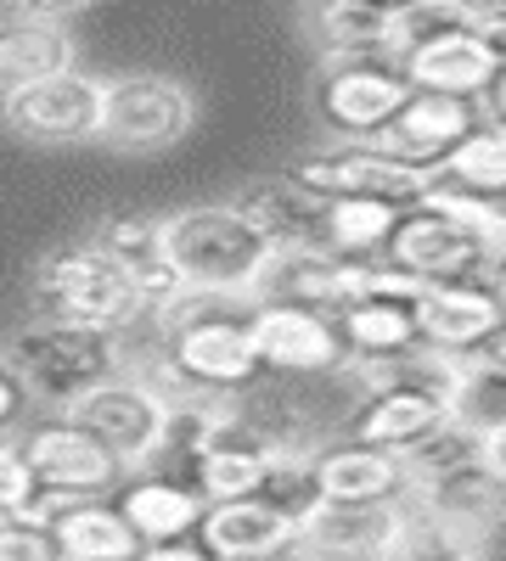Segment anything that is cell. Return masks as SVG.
I'll use <instances>...</instances> for the list:
<instances>
[{"mask_svg": "<svg viewBox=\"0 0 506 561\" xmlns=\"http://www.w3.org/2000/svg\"><path fill=\"white\" fill-rule=\"evenodd\" d=\"M158 259L187 293L248 298L254 275L270 259V242L237 203H192L158 214Z\"/></svg>", "mask_w": 506, "mask_h": 561, "instance_id": "6da1fadb", "label": "cell"}, {"mask_svg": "<svg viewBox=\"0 0 506 561\" xmlns=\"http://www.w3.org/2000/svg\"><path fill=\"white\" fill-rule=\"evenodd\" d=\"M7 365L18 370V382L29 399H45L68 410L85 388H97L124 370V343L119 332L102 325H79V320H34L7 343Z\"/></svg>", "mask_w": 506, "mask_h": 561, "instance_id": "7a4b0ae2", "label": "cell"}, {"mask_svg": "<svg viewBox=\"0 0 506 561\" xmlns=\"http://www.w3.org/2000/svg\"><path fill=\"white\" fill-rule=\"evenodd\" d=\"M34 304L45 320H79V325H102V332H130L135 320H147L135 275L97 242H74L57 248L52 259H40Z\"/></svg>", "mask_w": 506, "mask_h": 561, "instance_id": "3957f363", "label": "cell"}, {"mask_svg": "<svg viewBox=\"0 0 506 561\" xmlns=\"http://www.w3.org/2000/svg\"><path fill=\"white\" fill-rule=\"evenodd\" d=\"M198 90L175 73H113L102 79V118H97V147L108 152H169L198 129Z\"/></svg>", "mask_w": 506, "mask_h": 561, "instance_id": "277c9868", "label": "cell"}, {"mask_svg": "<svg viewBox=\"0 0 506 561\" xmlns=\"http://www.w3.org/2000/svg\"><path fill=\"white\" fill-rule=\"evenodd\" d=\"M411 96V84L400 73V57L383 51H327L310 90V113L333 140H372L400 102Z\"/></svg>", "mask_w": 506, "mask_h": 561, "instance_id": "5b68a950", "label": "cell"}, {"mask_svg": "<svg viewBox=\"0 0 506 561\" xmlns=\"http://www.w3.org/2000/svg\"><path fill=\"white\" fill-rule=\"evenodd\" d=\"M63 415L74 421V427H85L119 460L124 478L130 472H153L158 466V449H164V433H169V404L142 377H130V370H119V377H108L97 388H85Z\"/></svg>", "mask_w": 506, "mask_h": 561, "instance_id": "8992f818", "label": "cell"}, {"mask_svg": "<svg viewBox=\"0 0 506 561\" xmlns=\"http://www.w3.org/2000/svg\"><path fill=\"white\" fill-rule=\"evenodd\" d=\"M411 523H417V505L405 489L383 500H321L299 523L293 550H304L310 561H389L405 545Z\"/></svg>", "mask_w": 506, "mask_h": 561, "instance_id": "52a82bcc", "label": "cell"}, {"mask_svg": "<svg viewBox=\"0 0 506 561\" xmlns=\"http://www.w3.org/2000/svg\"><path fill=\"white\" fill-rule=\"evenodd\" d=\"M0 118L34 147H85V140H97L102 118V73L63 68L34 84H18L0 96Z\"/></svg>", "mask_w": 506, "mask_h": 561, "instance_id": "ba28073f", "label": "cell"}, {"mask_svg": "<svg viewBox=\"0 0 506 561\" xmlns=\"http://www.w3.org/2000/svg\"><path fill=\"white\" fill-rule=\"evenodd\" d=\"M383 264L417 275V280H495L501 253H490L473 230L445 219L428 203H405L383 242Z\"/></svg>", "mask_w": 506, "mask_h": 561, "instance_id": "9c48e42d", "label": "cell"}, {"mask_svg": "<svg viewBox=\"0 0 506 561\" xmlns=\"http://www.w3.org/2000/svg\"><path fill=\"white\" fill-rule=\"evenodd\" d=\"M288 174L315 197H378V203H394V208L417 203L434 185V174L389 158L383 147H372V140H338V147H327V152L299 158Z\"/></svg>", "mask_w": 506, "mask_h": 561, "instance_id": "30bf717a", "label": "cell"}, {"mask_svg": "<svg viewBox=\"0 0 506 561\" xmlns=\"http://www.w3.org/2000/svg\"><path fill=\"white\" fill-rule=\"evenodd\" d=\"M248 337L259 365L282 377H333L349 359L333 314L304 304H248Z\"/></svg>", "mask_w": 506, "mask_h": 561, "instance_id": "8fae6325", "label": "cell"}, {"mask_svg": "<svg viewBox=\"0 0 506 561\" xmlns=\"http://www.w3.org/2000/svg\"><path fill=\"white\" fill-rule=\"evenodd\" d=\"M417 343L439 354H473L501 337V280H423L411 298Z\"/></svg>", "mask_w": 506, "mask_h": 561, "instance_id": "7c38bea8", "label": "cell"}, {"mask_svg": "<svg viewBox=\"0 0 506 561\" xmlns=\"http://www.w3.org/2000/svg\"><path fill=\"white\" fill-rule=\"evenodd\" d=\"M484 118L473 107V96H445V90H411L400 102V113L372 135V147H383L389 158L411 163L434 174L456 147H462V135H473Z\"/></svg>", "mask_w": 506, "mask_h": 561, "instance_id": "4fadbf2b", "label": "cell"}, {"mask_svg": "<svg viewBox=\"0 0 506 561\" xmlns=\"http://www.w3.org/2000/svg\"><path fill=\"white\" fill-rule=\"evenodd\" d=\"M23 444V460L34 466V483L40 494H108L119 489V460L90 438L85 427H74V421L57 410L34 421V427L18 438Z\"/></svg>", "mask_w": 506, "mask_h": 561, "instance_id": "5bb4252c", "label": "cell"}, {"mask_svg": "<svg viewBox=\"0 0 506 561\" xmlns=\"http://www.w3.org/2000/svg\"><path fill=\"white\" fill-rule=\"evenodd\" d=\"M360 264H366V259H338V253H327L321 242L270 248L265 270L254 275L248 304H304V309L333 314L344 298H355Z\"/></svg>", "mask_w": 506, "mask_h": 561, "instance_id": "9a60e30c", "label": "cell"}, {"mask_svg": "<svg viewBox=\"0 0 506 561\" xmlns=\"http://www.w3.org/2000/svg\"><path fill=\"white\" fill-rule=\"evenodd\" d=\"M400 73L411 90H445V96H479L490 73H501V28L456 23L423 45L400 51Z\"/></svg>", "mask_w": 506, "mask_h": 561, "instance_id": "2e32d148", "label": "cell"}, {"mask_svg": "<svg viewBox=\"0 0 506 561\" xmlns=\"http://www.w3.org/2000/svg\"><path fill=\"white\" fill-rule=\"evenodd\" d=\"M34 517L52 528L63 561H135V550H142L119 505L97 494H40Z\"/></svg>", "mask_w": 506, "mask_h": 561, "instance_id": "e0dca14e", "label": "cell"}, {"mask_svg": "<svg viewBox=\"0 0 506 561\" xmlns=\"http://www.w3.org/2000/svg\"><path fill=\"white\" fill-rule=\"evenodd\" d=\"M299 539V523L270 511L265 500H220V505H203L198 517V545L214 556V561H259V556H276V550H293Z\"/></svg>", "mask_w": 506, "mask_h": 561, "instance_id": "ac0fdd59", "label": "cell"}, {"mask_svg": "<svg viewBox=\"0 0 506 561\" xmlns=\"http://www.w3.org/2000/svg\"><path fill=\"white\" fill-rule=\"evenodd\" d=\"M119 517L130 523V534L142 545H158V539H187L203 517V500L169 478V472H130L119 478Z\"/></svg>", "mask_w": 506, "mask_h": 561, "instance_id": "d6986e66", "label": "cell"}, {"mask_svg": "<svg viewBox=\"0 0 506 561\" xmlns=\"http://www.w3.org/2000/svg\"><path fill=\"white\" fill-rule=\"evenodd\" d=\"M63 68H79V45L63 23L23 18V12L0 18V96L45 73H63Z\"/></svg>", "mask_w": 506, "mask_h": 561, "instance_id": "ffe728a7", "label": "cell"}, {"mask_svg": "<svg viewBox=\"0 0 506 561\" xmlns=\"http://www.w3.org/2000/svg\"><path fill=\"white\" fill-rule=\"evenodd\" d=\"M237 208L265 230L270 248H293V242H321V208H327V197L304 192L293 174H265L237 197Z\"/></svg>", "mask_w": 506, "mask_h": 561, "instance_id": "44dd1931", "label": "cell"}, {"mask_svg": "<svg viewBox=\"0 0 506 561\" xmlns=\"http://www.w3.org/2000/svg\"><path fill=\"white\" fill-rule=\"evenodd\" d=\"M315 489H321V500H383V494H400V460L389 449L355 444V438L321 444L315 449Z\"/></svg>", "mask_w": 506, "mask_h": 561, "instance_id": "7402d4cb", "label": "cell"}, {"mask_svg": "<svg viewBox=\"0 0 506 561\" xmlns=\"http://www.w3.org/2000/svg\"><path fill=\"white\" fill-rule=\"evenodd\" d=\"M394 203L378 197H327L321 208V248L338 259H378L389 230H394Z\"/></svg>", "mask_w": 506, "mask_h": 561, "instance_id": "603a6c76", "label": "cell"}, {"mask_svg": "<svg viewBox=\"0 0 506 561\" xmlns=\"http://www.w3.org/2000/svg\"><path fill=\"white\" fill-rule=\"evenodd\" d=\"M259 466H265V449H248V444H214V449H198L187 460V483L203 505H220V500H248L259 489Z\"/></svg>", "mask_w": 506, "mask_h": 561, "instance_id": "cb8c5ba5", "label": "cell"}, {"mask_svg": "<svg viewBox=\"0 0 506 561\" xmlns=\"http://www.w3.org/2000/svg\"><path fill=\"white\" fill-rule=\"evenodd\" d=\"M434 180L456 185V192L501 197L506 192V129L501 124H479L473 135H462V147L434 169Z\"/></svg>", "mask_w": 506, "mask_h": 561, "instance_id": "d4e9b609", "label": "cell"}, {"mask_svg": "<svg viewBox=\"0 0 506 561\" xmlns=\"http://www.w3.org/2000/svg\"><path fill=\"white\" fill-rule=\"evenodd\" d=\"M254 500H265L270 511H282V517L304 523L310 511L321 505V489H315V449H265Z\"/></svg>", "mask_w": 506, "mask_h": 561, "instance_id": "484cf974", "label": "cell"}, {"mask_svg": "<svg viewBox=\"0 0 506 561\" xmlns=\"http://www.w3.org/2000/svg\"><path fill=\"white\" fill-rule=\"evenodd\" d=\"M315 28H321V45H327V51H383V57H394L389 51V28L394 23L378 18V12L349 7V0H321Z\"/></svg>", "mask_w": 506, "mask_h": 561, "instance_id": "4316f807", "label": "cell"}, {"mask_svg": "<svg viewBox=\"0 0 506 561\" xmlns=\"http://www.w3.org/2000/svg\"><path fill=\"white\" fill-rule=\"evenodd\" d=\"M102 253H113L130 275H135V287H142V275H153V270H164V259H158V214H119V219H102V230L97 237Z\"/></svg>", "mask_w": 506, "mask_h": 561, "instance_id": "83f0119b", "label": "cell"}, {"mask_svg": "<svg viewBox=\"0 0 506 561\" xmlns=\"http://www.w3.org/2000/svg\"><path fill=\"white\" fill-rule=\"evenodd\" d=\"M417 203H428V208H439L445 219H456L462 230H473V237L490 248V253H501V237H506V214H501V197H479V192H456V185H445V180H434L428 192L417 197Z\"/></svg>", "mask_w": 506, "mask_h": 561, "instance_id": "f1b7e54d", "label": "cell"}, {"mask_svg": "<svg viewBox=\"0 0 506 561\" xmlns=\"http://www.w3.org/2000/svg\"><path fill=\"white\" fill-rule=\"evenodd\" d=\"M34 505H40L34 466L23 460V444L12 433H0V517H34Z\"/></svg>", "mask_w": 506, "mask_h": 561, "instance_id": "f546056e", "label": "cell"}, {"mask_svg": "<svg viewBox=\"0 0 506 561\" xmlns=\"http://www.w3.org/2000/svg\"><path fill=\"white\" fill-rule=\"evenodd\" d=\"M0 561H63L40 517H0Z\"/></svg>", "mask_w": 506, "mask_h": 561, "instance_id": "4dcf8cb0", "label": "cell"}, {"mask_svg": "<svg viewBox=\"0 0 506 561\" xmlns=\"http://www.w3.org/2000/svg\"><path fill=\"white\" fill-rule=\"evenodd\" d=\"M29 410V388L18 382V370L7 365V354H0V433H12L18 421Z\"/></svg>", "mask_w": 506, "mask_h": 561, "instance_id": "1f68e13d", "label": "cell"}, {"mask_svg": "<svg viewBox=\"0 0 506 561\" xmlns=\"http://www.w3.org/2000/svg\"><path fill=\"white\" fill-rule=\"evenodd\" d=\"M97 7V0H7V12H23V18H45V23H68L74 12Z\"/></svg>", "mask_w": 506, "mask_h": 561, "instance_id": "d6a6232c", "label": "cell"}, {"mask_svg": "<svg viewBox=\"0 0 506 561\" xmlns=\"http://www.w3.org/2000/svg\"><path fill=\"white\" fill-rule=\"evenodd\" d=\"M445 7L473 28H506V0H445Z\"/></svg>", "mask_w": 506, "mask_h": 561, "instance_id": "836d02e7", "label": "cell"}, {"mask_svg": "<svg viewBox=\"0 0 506 561\" xmlns=\"http://www.w3.org/2000/svg\"><path fill=\"white\" fill-rule=\"evenodd\" d=\"M135 561H214L203 545H187V539H158V545H142Z\"/></svg>", "mask_w": 506, "mask_h": 561, "instance_id": "e575fe53", "label": "cell"}, {"mask_svg": "<svg viewBox=\"0 0 506 561\" xmlns=\"http://www.w3.org/2000/svg\"><path fill=\"white\" fill-rule=\"evenodd\" d=\"M349 7H360V12H378V18H400V12H411V7H423V0H349Z\"/></svg>", "mask_w": 506, "mask_h": 561, "instance_id": "d590c367", "label": "cell"}, {"mask_svg": "<svg viewBox=\"0 0 506 561\" xmlns=\"http://www.w3.org/2000/svg\"><path fill=\"white\" fill-rule=\"evenodd\" d=\"M259 561H310L304 550H276V556H259Z\"/></svg>", "mask_w": 506, "mask_h": 561, "instance_id": "8d00e7d4", "label": "cell"}]
</instances>
